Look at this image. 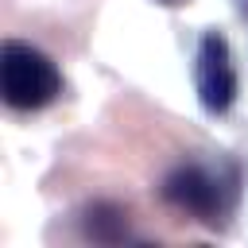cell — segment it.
<instances>
[{
  "instance_id": "cell-4",
  "label": "cell",
  "mask_w": 248,
  "mask_h": 248,
  "mask_svg": "<svg viewBox=\"0 0 248 248\" xmlns=\"http://www.w3.org/2000/svg\"><path fill=\"white\" fill-rule=\"evenodd\" d=\"M81 232L97 244H124L132 236V225H128V209L116 205V202H93L85 205L81 213Z\"/></svg>"
},
{
  "instance_id": "cell-1",
  "label": "cell",
  "mask_w": 248,
  "mask_h": 248,
  "mask_svg": "<svg viewBox=\"0 0 248 248\" xmlns=\"http://www.w3.org/2000/svg\"><path fill=\"white\" fill-rule=\"evenodd\" d=\"M0 93L12 108L31 112V108L50 105L62 93V74L43 50L8 39L0 46Z\"/></svg>"
},
{
  "instance_id": "cell-3",
  "label": "cell",
  "mask_w": 248,
  "mask_h": 248,
  "mask_svg": "<svg viewBox=\"0 0 248 248\" xmlns=\"http://www.w3.org/2000/svg\"><path fill=\"white\" fill-rule=\"evenodd\" d=\"M194 85H198V101L205 112L221 116L232 108L236 101V70H232V54L225 35L205 31L198 43V58H194Z\"/></svg>"
},
{
  "instance_id": "cell-5",
  "label": "cell",
  "mask_w": 248,
  "mask_h": 248,
  "mask_svg": "<svg viewBox=\"0 0 248 248\" xmlns=\"http://www.w3.org/2000/svg\"><path fill=\"white\" fill-rule=\"evenodd\" d=\"M236 8H240V16H248V0H236Z\"/></svg>"
},
{
  "instance_id": "cell-2",
  "label": "cell",
  "mask_w": 248,
  "mask_h": 248,
  "mask_svg": "<svg viewBox=\"0 0 248 248\" xmlns=\"http://www.w3.org/2000/svg\"><path fill=\"white\" fill-rule=\"evenodd\" d=\"M159 194H163L167 205H174V209H182L198 221L217 225L236 198V174L221 178V170H209L202 163H182L163 178Z\"/></svg>"
}]
</instances>
